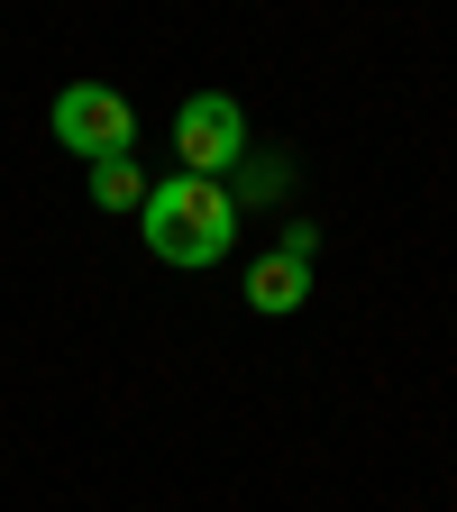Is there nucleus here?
Segmentation results:
<instances>
[{
    "label": "nucleus",
    "mask_w": 457,
    "mask_h": 512,
    "mask_svg": "<svg viewBox=\"0 0 457 512\" xmlns=\"http://www.w3.org/2000/svg\"><path fill=\"white\" fill-rule=\"evenodd\" d=\"M138 229H147V247L165 256V266H220V256L238 247V202L211 174H174V183L147 192Z\"/></svg>",
    "instance_id": "1"
},
{
    "label": "nucleus",
    "mask_w": 457,
    "mask_h": 512,
    "mask_svg": "<svg viewBox=\"0 0 457 512\" xmlns=\"http://www.w3.org/2000/svg\"><path fill=\"white\" fill-rule=\"evenodd\" d=\"M46 119H55V147H74L83 165H110V156L138 147V110H128V92H110V83H64Z\"/></svg>",
    "instance_id": "2"
},
{
    "label": "nucleus",
    "mask_w": 457,
    "mask_h": 512,
    "mask_svg": "<svg viewBox=\"0 0 457 512\" xmlns=\"http://www.w3.org/2000/svg\"><path fill=\"white\" fill-rule=\"evenodd\" d=\"M174 156H183V174H229L238 156H247V110L229 101V92H192L183 110H174Z\"/></svg>",
    "instance_id": "3"
},
{
    "label": "nucleus",
    "mask_w": 457,
    "mask_h": 512,
    "mask_svg": "<svg viewBox=\"0 0 457 512\" xmlns=\"http://www.w3.org/2000/svg\"><path fill=\"white\" fill-rule=\"evenodd\" d=\"M247 302L266 311V320L302 311V302H311V266H302L293 247H275V256H256V266H247Z\"/></svg>",
    "instance_id": "4"
},
{
    "label": "nucleus",
    "mask_w": 457,
    "mask_h": 512,
    "mask_svg": "<svg viewBox=\"0 0 457 512\" xmlns=\"http://www.w3.org/2000/svg\"><path fill=\"white\" fill-rule=\"evenodd\" d=\"M147 192H156V183H147L138 165H128V156L92 165V202H101V211H147Z\"/></svg>",
    "instance_id": "5"
}]
</instances>
